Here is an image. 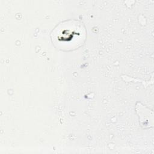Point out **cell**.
<instances>
[{
    "instance_id": "cell-1",
    "label": "cell",
    "mask_w": 154,
    "mask_h": 154,
    "mask_svg": "<svg viewBox=\"0 0 154 154\" xmlns=\"http://www.w3.org/2000/svg\"><path fill=\"white\" fill-rule=\"evenodd\" d=\"M70 31V29H64L63 31L61 32V34H59L58 36V41H62L64 42L66 41V39H67V43H68L69 42H72L70 40V38H72V40H75V37H78V36L79 35V33L77 31H76L75 29L72 31L70 33H69Z\"/></svg>"
}]
</instances>
